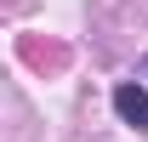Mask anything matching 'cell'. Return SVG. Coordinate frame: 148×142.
I'll return each mask as SVG.
<instances>
[{
	"instance_id": "6da1fadb",
	"label": "cell",
	"mask_w": 148,
	"mask_h": 142,
	"mask_svg": "<svg viewBox=\"0 0 148 142\" xmlns=\"http://www.w3.org/2000/svg\"><path fill=\"white\" fill-rule=\"evenodd\" d=\"M114 114H120L125 125H148V85L120 80V85H114Z\"/></svg>"
}]
</instances>
